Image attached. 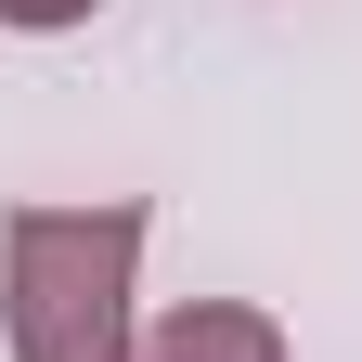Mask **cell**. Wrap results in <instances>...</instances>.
Segmentation results:
<instances>
[{"mask_svg":"<svg viewBox=\"0 0 362 362\" xmlns=\"http://www.w3.org/2000/svg\"><path fill=\"white\" fill-rule=\"evenodd\" d=\"M143 233L156 220L104 194V207H0V337L13 362H129L143 324Z\"/></svg>","mask_w":362,"mask_h":362,"instance_id":"1","label":"cell"},{"mask_svg":"<svg viewBox=\"0 0 362 362\" xmlns=\"http://www.w3.org/2000/svg\"><path fill=\"white\" fill-rule=\"evenodd\" d=\"M129 362H285V324L259 298H181L168 324H143Z\"/></svg>","mask_w":362,"mask_h":362,"instance_id":"2","label":"cell"},{"mask_svg":"<svg viewBox=\"0 0 362 362\" xmlns=\"http://www.w3.org/2000/svg\"><path fill=\"white\" fill-rule=\"evenodd\" d=\"M104 0H0V26H26V39H65V26H90Z\"/></svg>","mask_w":362,"mask_h":362,"instance_id":"3","label":"cell"}]
</instances>
